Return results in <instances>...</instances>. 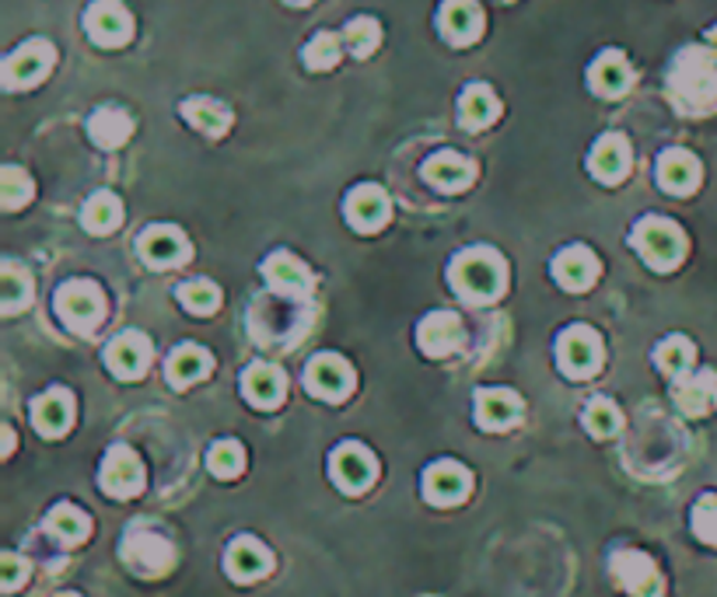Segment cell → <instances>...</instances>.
Here are the masks:
<instances>
[{
    "label": "cell",
    "instance_id": "21",
    "mask_svg": "<svg viewBox=\"0 0 717 597\" xmlns=\"http://www.w3.org/2000/svg\"><path fill=\"white\" fill-rule=\"evenodd\" d=\"M242 395L259 409H273L284 398V371H277L273 363H253L242 374Z\"/></svg>",
    "mask_w": 717,
    "mask_h": 597
},
{
    "label": "cell",
    "instance_id": "30",
    "mask_svg": "<svg viewBox=\"0 0 717 597\" xmlns=\"http://www.w3.org/2000/svg\"><path fill=\"white\" fill-rule=\"evenodd\" d=\"M630 81H634V70H630V64L623 60L619 53H606V56H598L595 60V67H592V88L598 91V94H623L630 88Z\"/></svg>",
    "mask_w": 717,
    "mask_h": 597
},
{
    "label": "cell",
    "instance_id": "18",
    "mask_svg": "<svg viewBox=\"0 0 717 597\" xmlns=\"http://www.w3.org/2000/svg\"><path fill=\"white\" fill-rule=\"evenodd\" d=\"M417 342L427 357H448L462 346V322L448 312H434L421 322Z\"/></svg>",
    "mask_w": 717,
    "mask_h": 597
},
{
    "label": "cell",
    "instance_id": "33",
    "mask_svg": "<svg viewBox=\"0 0 717 597\" xmlns=\"http://www.w3.org/2000/svg\"><path fill=\"white\" fill-rule=\"evenodd\" d=\"M497 99H494V91H490L486 85H473V88H466L462 94V102H459V112H462V123L469 129H480L486 123H494L497 120Z\"/></svg>",
    "mask_w": 717,
    "mask_h": 597
},
{
    "label": "cell",
    "instance_id": "9",
    "mask_svg": "<svg viewBox=\"0 0 717 597\" xmlns=\"http://www.w3.org/2000/svg\"><path fill=\"white\" fill-rule=\"evenodd\" d=\"M333 483L347 493H365L374 475H379V465H374V454L361 444H344L339 451H333Z\"/></svg>",
    "mask_w": 717,
    "mask_h": 597
},
{
    "label": "cell",
    "instance_id": "3",
    "mask_svg": "<svg viewBox=\"0 0 717 597\" xmlns=\"http://www.w3.org/2000/svg\"><path fill=\"white\" fill-rule=\"evenodd\" d=\"M56 315H60L74 333H91L105 318V294L91 280H67L56 291Z\"/></svg>",
    "mask_w": 717,
    "mask_h": 597
},
{
    "label": "cell",
    "instance_id": "10",
    "mask_svg": "<svg viewBox=\"0 0 717 597\" xmlns=\"http://www.w3.org/2000/svg\"><path fill=\"white\" fill-rule=\"evenodd\" d=\"M613 576L623 590H630L634 597H658L662 594V573L648 560L645 552H616L613 555Z\"/></svg>",
    "mask_w": 717,
    "mask_h": 597
},
{
    "label": "cell",
    "instance_id": "43",
    "mask_svg": "<svg viewBox=\"0 0 717 597\" xmlns=\"http://www.w3.org/2000/svg\"><path fill=\"white\" fill-rule=\"evenodd\" d=\"M339 60V43H336V35L323 32V35H315L312 38V46L305 49V64L312 70H326Z\"/></svg>",
    "mask_w": 717,
    "mask_h": 597
},
{
    "label": "cell",
    "instance_id": "22",
    "mask_svg": "<svg viewBox=\"0 0 717 597\" xmlns=\"http://www.w3.org/2000/svg\"><path fill=\"white\" fill-rule=\"evenodd\" d=\"M553 277L560 280V286H568V291H589L598 277V259L581 245L563 248L553 259Z\"/></svg>",
    "mask_w": 717,
    "mask_h": 597
},
{
    "label": "cell",
    "instance_id": "39",
    "mask_svg": "<svg viewBox=\"0 0 717 597\" xmlns=\"http://www.w3.org/2000/svg\"><path fill=\"white\" fill-rule=\"evenodd\" d=\"M584 427H589V433H592V437H598V440H609V437H616V433H619V427H623L619 409L613 406V402H606V398H595L592 406L584 409Z\"/></svg>",
    "mask_w": 717,
    "mask_h": 597
},
{
    "label": "cell",
    "instance_id": "40",
    "mask_svg": "<svg viewBox=\"0 0 717 597\" xmlns=\"http://www.w3.org/2000/svg\"><path fill=\"white\" fill-rule=\"evenodd\" d=\"M206 465H211L217 478H235L245 469V451L235 440H221V444H214L211 454H206Z\"/></svg>",
    "mask_w": 717,
    "mask_h": 597
},
{
    "label": "cell",
    "instance_id": "26",
    "mask_svg": "<svg viewBox=\"0 0 717 597\" xmlns=\"http://www.w3.org/2000/svg\"><path fill=\"white\" fill-rule=\"evenodd\" d=\"M592 176L602 179V182H619L623 176L630 171V147L623 137L609 133V137H602L592 150Z\"/></svg>",
    "mask_w": 717,
    "mask_h": 597
},
{
    "label": "cell",
    "instance_id": "1",
    "mask_svg": "<svg viewBox=\"0 0 717 597\" xmlns=\"http://www.w3.org/2000/svg\"><path fill=\"white\" fill-rule=\"evenodd\" d=\"M451 286L473 304H490L504 294L507 273H504V259L490 248H469V252L456 256L448 269Z\"/></svg>",
    "mask_w": 717,
    "mask_h": 597
},
{
    "label": "cell",
    "instance_id": "8",
    "mask_svg": "<svg viewBox=\"0 0 717 597\" xmlns=\"http://www.w3.org/2000/svg\"><path fill=\"white\" fill-rule=\"evenodd\" d=\"M99 483H102V489H105L109 496H120V499L141 493V486H144L141 458L130 451L126 444H116V448L105 454V461H102Z\"/></svg>",
    "mask_w": 717,
    "mask_h": 597
},
{
    "label": "cell",
    "instance_id": "7",
    "mask_svg": "<svg viewBox=\"0 0 717 597\" xmlns=\"http://www.w3.org/2000/svg\"><path fill=\"white\" fill-rule=\"evenodd\" d=\"M305 384H309V392L318 395V398L344 402V398L354 392V371H350V363H347L344 357L323 353V357H315V360L309 363Z\"/></svg>",
    "mask_w": 717,
    "mask_h": 597
},
{
    "label": "cell",
    "instance_id": "16",
    "mask_svg": "<svg viewBox=\"0 0 717 597\" xmlns=\"http://www.w3.org/2000/svg\"><path fill=\"white\" fill-rule=\"evenodd\" d=\"M389 214H392L389 196L379 185H361L347 196V221H350L354 230H365V235H371V230L385 227Z\"/></svg>",
    "mask_w": 717,
    "mask_h": 597
},
{
    "label": "cell",
    "instance_id": "31",
    "mask_svg": "<svg viewBox=\"0 0 717 597\" xmlns=\"http://www.w3.org/2000/svg\"><path fill=\"white\" fill-rule=\"evenodd\" d=\"M88 133L99 147H120L134 133V123H130V115L123 109H99L91 115Z\"/></svg>",
    "mask_w": 717,
    "mask_h": 597
},
{
    "label": "cell",
    "instance_id": "29",
    "mask_svg": "<svg viewBox=\"0 0 717 597\" xmlns=\"http://www.w3.org/2000/svg\"><path fill=\"white\" fill-rule=\"evenodd\" d=\"M46 531L53 542H60V545H78L88 538L91 531V521H88V514H81L78 507H70V504H60L56 510H49L46 517Z\"/></svg>",
    "mask_w": 717,
    "mask_h": 597
},
{
    "label": "cell",
    "instance_id": "46",
    "mask_svg": "<svg viewBox=\"0 0 717 597\" xmlns=\"http://www.w3.org/2000/svg\"><path fill=\"white\" fill-rule=\"evenodd\" d=\"M710 43H714V46H717V29H714V32H710Z\"/></svg>",
    "mask_w": 717,
    "mask_h": 597
},
{
    "label": "cell",
    "instance_id": "36",
    "mask_svg": "<svg viewBox=\"0 0 717 597\" xmlns=\"http://www.w3.org/2000/svg\"><path fill=\"white\" fill-rule=\"evenodd\" d=\"M654 360L669 378H686V371L693 368V342L683 336H672L654 350Z\"/></svg>",
    "mask_w": 717,
    "mask_h": 597
},
{
    "label": "cell",
    "instance_id": "37",
    "mask_svg": "<svg viewBox=\"0 0 717 597\" xmlns=\"http://www.w3.org/2000/svg\"><path fill=\"white\" fill-rule=\"evenodd\" d=\"M32 301V280L22 266L14 262H4V297H0V312L4 315H14L22 312V307Z\"/></svg>",
    "mask_w": 717,
    "mask_h": 597
},
{
    "label": "cell",
    "instance_id": "2",
    "mask_svg": "<svg viewBox=\"0 0 717 597\" xmlns=\"http://www.w3.org/2000/svg\"><path fill=\"white\" fill-rule=\"evenodd\" d=\"M672 91L683 109H710L717 102V64L707 49H686L672 67Z\"/></svg>",
    "mask_w": 717,
    "mask_h": 597
},
{
    "label": "cell",
    "instance_id": "41",
    "mask_svg": "<svg viewBox=\"0 0 717 597\" xmlns=\"http://www.w3.org/2000/svg\"><path fill=\"white\" fill-rule=\"evenodd\" d=\"M0 200H4V210H18L29 196H32V182L22 168H4V176H0Z\"/></svg>",
    "mask_w": 717,
    "mask_h": 597
},
{
    "label": "cell",
    "instance_id": "47",
    "mask_svg": "<svg viewBox=\"0 0 717 597\" xmlns=\"http://www.w3.org/2000/svg\"><path fill=\"white\" fill-rule=\"evenodd\" d=\"M288 4H309V0H288Z\"/></svg>",
    "mask_w": 717,
    "mask_h": 597
},
{
    "label": "cell",
    "instance_id": "12",
    "mask_svg": "<svg viewBox=\"0 0 717 597\" xmlns=\"http://www.w3.org/2000/svg\"><path fill=\"white\" fill-rule=\"evenodd\" d=\"M141 256L150 262V266H158V269H168V266H179L190 259V241H186V235L179 227H168V224H158V227H147L141 241Z\"/></svg>",
    "mask_w": 717,
    "mask_h": 597
},
{
    "label": "cell",
    "instance_id": "5",
    "mask_svg": "<svg viewBox=\"0 0 717 597\" xmlns=\"http://www.w3.org/2000/svg\"><path fill=\"white\" fill-rule=\"evenodd\" d=\"M172 542L155 528H130L123 538V563L141 576H161L172 570Z\"/></svg>",
    "mask_w": 717,
    "mask_h": 597
},
{
    "label": "cell",
    "instance_id": "11",
    "mask_svg": "<svg viewBox=\"0 0 717 597\" xmlns=\"http://www.w3.org/2000/svg\"><path fill=\"white\" fill-rule=\"evenodd\" d=\"M469 472L456 461H434V465L424 472V496L434 507H456L469 496Z\"/></svg>",
    "mask_w": 717,
    "mask_h": 597
},
{
    "label": "cell",
    "instance_id": "28",
    "mask_svg": "<svg viewBox=\"0 0 717 597\" xmlns=\"http://www.w3.org/2000/svg\"><path fill=\"white\" fill-rule=\"evenodd\" d=\"M480 29H483V14L473 0H448V4L441 8V32H445V38H451V43H459V46L473 43Z\"/></svg>",
    "mask_w": 717,
    "mask_h": 597
},
{
    "label": "cell",
    "instance_id": "42",
    "mask_svg": "<svg viewBox=\"0 0 717 597\" xmlns=\"http://www.w3.org/2000/svg\"><path fill=\"white\" fill-rule=\"evenodd\" d=\"M693 531L696 538H704L707 545L717 549V496H704L701 504L693 507Z\"/></svg>",
    "mask_w": 717,
    "mask_h": 597
},
{
    "label": "cell",
    "instance_id": "20",
    "mask_svg": "<svg viewBox=\"0 0 717 597\" xmlns=\"http://www.w3.org/2000/svg\"><path fill=\"white\" fill-rule=\"evenodd\" d=\"M477 419L483 430H507L522 419V398L507 388H486L477 395Z\"/></svg>",
    "mask_w": 717,
    "mask_h": 597
},
{
    "label": "cell",
    "instance_id": "25",
    "mask_svg": "<svg viewBox=\"0 0 717 597\" xmlns=\"http://www.w3.org/2000/svg\"><path fill=\"white\" fill-rule=\"evenodd\" d=\"M224 563H228V573L242 584L259 581V576L270 573V566H273L270 552L262 549L256 538H235L232 549H228V560H224Z\"/></svg>",
    "mask_w": 717,
    "mask_h": 597
},
{
    "label": "cell",
    "instance_id": "27",
    "mask_svg": "<svg viewBox=\"0 0 717 597\" xmlns=\"http://www.w3.org/2000/svg\"><path fill=\"white\" fill-rule=\"evenodd\" d=\"M211 353L203 350V346H193V342H186V346H179V350L168 357V368H165V374H168V381L176 384V388H190L193 381H203L206 374H211Z\"/></svg>",
    "mask_w": 717,
    "mask_h": 597
},
{
    "label": "cell",
    "instance_id": "48",
    "mask_svg": "<svg viewBox=\"0 0 717 597\" xmlns=\"http://www.w3.org/2000/svg\"><path fill=\"white\" fill-rule=\"evenodd\" d=\"M60 597H78V594H60Z\"/></svg>",
    "mask_w": 717,
    "mask_h": 597
},
{
    "label": "cell",
    "instance_id": "44",
    "mask_svg": "<svg viewBox=\"0 0 717 597\" xmlns=\"http://www.w3.org/2000/svg\"><path fill=\"white\" fill-rule=\"evenodd\" d=\"M347 46L354 49V56H368L379 46V25H374L371 18H357L347 29Z\"/></svg>",
    "mask_w": 717,
    "mask_h": 597
},
{
    "label": "cell",
    "instance_id": "38",
    "mask_svg": "<svg viewBox=\"0 0 717 597\" xmlns=\"http://www.w3.org/2000/svg\"><path fill=\"white\" fill-rule=\"evenodd\" d=\"M179 301H182L186 312L211 315V312H217V304H221V291L211 280H190V283L179 286Z\"/></svg>",
    "mask_w": 717,
    "mask_h": 597
},
{
    "label": "cell",
    "instance_id": "15",
    "mask_svg": "<svg viewBox=\"0 0 717 597\" xmlns=\"http://www.w3.org/2000/svg\"><path fill=\"white\" fill-rule=\"evenodd\" d=\"M49 67H53V49H49V43H43V38H35V43H25L22 49L8 56L4 81H8V88H29L35 81H43Z\"/></svg>",
    "mask_w": 717,
    "mask_h": 597
},
{
    "label": "cell",
    "instance_id": "17",
    "mask_svg": "<svg viewBox=\"0 0 717 597\" xmlns=\"http://www.w3.org/2000/svg\"><path fill=\"white\" fill-rule=\"evenodd\" d=\"M262 273H267L270 286L273 291H280L284 297H309L312 294V273L305 269V262L294 259L291 252H277L267 259V266H262Z\"/></svg>",
    "mask_w": 717,
    "mask_h": 597
},
{
    "label": "cell",
    "instance_id": "14",
    "mask_svg": "<svg viewBox=\"0 0 717 597\" xmlns=\"http://www.w3.org/2000/svg\"><path fill=\"white\" fill-rule=\"evenodd\" d=\"M147 363H150V339L141 333H123L105 350V368L123 381L141 378L147 371Z\"/></svg>",
    "mask_w": 717,
    "mask_h": 597
},
{
    "label": "cell",
    "instance_id": "24",
    "mask_svg": "<svg viewBox=\"0 0 717 597\" xmlns=\"http://www.w3.org/2000/svg\"><path fill=\"white\" fill-rule=\"evenodd\" d=\"M658 182H662L665 192L690 196L696 182H701V165H696V158L686 150H665L662 161H658Z\"/></svg>",
    "mask_w": 717,
    "mask_h": 597
},
{
    "label": "cell",
    "instance_id": "34",
    "mask_svg": "<svg viewBox=\"0 0 717 597\" xmlns=\"http://www.w3.org/2000/svg\"><path fill=\"white\" fill-rule=\"evenodd\" d=\"M182 112L197 129L211 133V137H221V133L232 126V112L214 99H190L182 105Z\"/></svg>",
    "mask_w": 717,
    "mask_h": 597
},
{
    "label": "cell",
    "instance_id": "32",
    "mask_svg": "<svg viewBox=\"0 0 717 597\" xmlns=\"http://www.w3.org/2000/svg\"><path fill=\"white\" fill-rule=\"evenodd\" d=\"M717 392V378L704 371L701 378H686L675 384V402L686 416H704L710 409V398Z\"/></svg>",
    "mask_w": 717,
    "mask_h": 597
},
{
    "label": "cell",
    "instance_id": "23",
    "mask_svg": "<svg viewBox=\"0 0 717 597\" xmlns=\"http://www.w3.org/2000/svg\"><path fill=\"white\" fill-rule=\"evenodd\" d=\"M74 419V398L64 388H53L32 402V423L46 437H60Z\"/></svg>",
    "mask_w": 717,
    "mask_h": 597
},
{
    "label": "cell",
    "instance_id": "19",
    "mask_svg": "<svg viewBox=\"0 0 717 597\" xmlns=\"http://www.w3.org/2000/svg\"><path fill=\"white\" fill-rule=\"evenodd\" d=\"M477 176V165L462 158V154L456 150H441V154H434V158L424 165V179L434 185V189H445V192H459L466 189L469 182H473Z\"/></svg>",
    "mask_w": 717,
    "mask_h": 597
},
{
    "label": "cell",
    "instance_id": "35",
    "mask_svg": "<svg viewBox=\"0 0 717 597\" xmlns=\"http://www.w3.org/2000/svg\"><path fill=\"white\" fill-rule=\"evenodd\" d=\"M85 227L88 230H96V235H105V230H112V227H120V221H123V206H120V200L112 196V192H96L88 203H85Z\"/></svg>",
    "mask_w": 717,
    "mask_h": 597
},
{
    "label": "cell",
    "instance_id": "4",
    "mask_svg": "<svg viewBox=\"0 0 717 597\" xmlns=\"http://www.w3.org/2000/svg\"><path fill=\"white\" fill-rule=\"evenodd\" d=\"M634 248L654 269H672V266H679V259L686 256V238L675 224L648 217V221H640L634 227Z\"/></svg>",
    "mask_w": 717,
    "mask_h": 597
},
{
    "label": "cell",
    "instance_id": "13",
    "mask_svg": "<svg viewBox=\"0 0 717 597\" xmlns=\"http://www.w3.org/2000/svg\"><path fill=\"white\" fill-rule=\"evenodd\" d=\"M85 25L99 46H120L130 38V32H134V22H130V14L120 0H96V4L88 8Z\"/></svg>",
    "mask_w": 717,
    "mask_h": 597
},
{
    "label": "cell",
    "instance_id": "45",
    "mask_svg": "<svg viewBox=\"0 0 717 597\" xmlns=\"http://www.w3.org/2000/svg\"><path fill=\"white\" fill-rule=\"evenodd\" d=\"M25 576H29V563L25 560H18L14 552L0 555V584H4V590H18V584H22Z\"/></svg>",
    "mask_w": 717,
    "mask_h": 597
},
{
    "label": "cell",
    "instance_id": "6",
    "mask_svg": "<svg viewBox=\"0 0 717 597\" xmlns=\"http://www.w3.org/2000/svg\"><path fill=\"white\" fill-rule=\"evenodd\" d=\"M557 360L571 378H592L602 368V339H598V333L589 329V325H574V329H568L560 336Z\"/></svg>",
    "mask_w": 717,
    "mask_h": 597
}]
</instances>
